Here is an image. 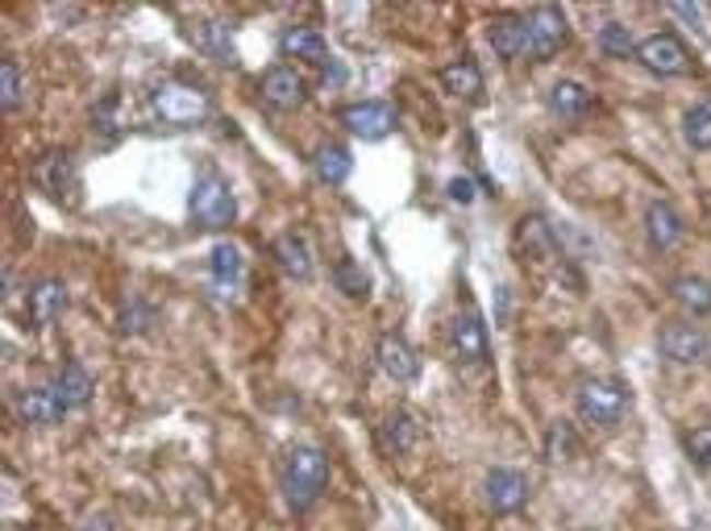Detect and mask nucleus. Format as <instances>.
Listing matches in <instances>:
<instances>
[{"mask_svg":"<svg viewBox=\"0 0 711 531\" xmlns=\"http://www.w3.org/2000/svg\"><path fill=\"white\" fill-rule=\"evenodd\" d=\"M325 486H329V457L313 445L295 449L283 465V494H288L292 511H308Z\"/></svg>","mask_w":711,"mask_h":531,"instance_id":"obj_1","label":"nucleus"},{"mask_svg":"<svg viewBox=\"0 0 711 531\" xmlns=\"http://www.w3.org/2000/svg\"><path fill=\"white\" fill-rule=\"evenodd\" d=\"M579 411L586 424L611 428L628 415V387L620 378H586L579 387Z\"/></svg>","mask_w":711,"mask_h":531,"instance_id":"obj_2","label":"nucleus"},{"mask_svg":"<svg viewBox=\"0 0 711 531\" xmlns=\"http://www.w3.org/2000/svg\"><path fill=\"white\" fill-rule=\"evenodd\" d=\"M191 221L205 228H230L233 216H237V200H233L230 184L221 175H205L200 184L191 187Z\"/></svg>","mask_w":711,"mask_h":531,"instance_id":"obj_3","label":"nucleus"},{"mask_svg":"<svg viewBox=\"0 0 711 531\" xmlns=\"http://www.w3.org/2000/svg\"><path fill=\"white\" fill-rule=\"evenodd\" d=\"M150 101H154V113L171 125H200L205 117H209V96L184 80L159 83Z\"/></svg>","mask_w":711,"mask_h":531,"instance_id":"obj_4","label":"nucleus"},{"mask_svg":"<svg viewBox=\"0 0 711 531\" xmlns=\"http://www.w3.org/2000/svg\"><path fill=\"white\" fill-rule=\"evenodd\" d=\"M524 30H528V59L533 62H549L558 50L566 46V17L562 9H553V4H541V9H533L528 17H524Z\"/></svg>","mask_w":711,"mask_h":531,"instance_id":"obj_5","label":"nucleus"},{"mask_svg":"<svg viewBox=\"0 0 711 531\" xmlns=\"http://www.w3.org/2000/svg\"><path fill=\"white\" fill-rule=\"evenodd\" d=\"M657 349L666 353L674 366H695V362H703L711 353V337L703 328L669 320V324L662 328V337H657Z\"/></svg>","mask_w":711,"mask_h":531,"instance_id":"obj_6","label":"nucleus"},{"mask_svg":"<svg viewBox=\"0 0 711 531\" xmlns=\"http://www.w3.org/2000/svg\"><path fill=\"white\" fill-rule=\"evenodd\" d=\"M482 498H487V507L496 515H516L528 507V482L516 470L496 465V470L482 477Z\"/></svg>","mask_w":711,"mask_h":531,"instance_id":"obj_7","label":"nucleus"},{"mask_svg":"<svg viewBox=\"0 0 711 531\" xmlns=\"http://www.w3.org/2000/svg\"><path fill=\"white\" fill-rule=\"evenodd\" d=\"M637 55L653 75H687L690 71V50L674 34H649L637 46Z\"/></svg>","mask_w":711,"mask_h":531,"instance_id":"obj_8","label":"nucleus"},{"mask_svg":"<svg viewBox=\"0 0 711 531\" xmlns=\"http://www.w3.org/2000/svg\"><path fill=\"white\" fill-rule=\"evenodd\" d=\"M450 345H454V353H458L466 366L487 362V353H491V345H487V324H482V316L475 307H462L458 316H454V324H450Z\"/></svg>","mask_w":711,"mask_h":531,"instance_id":"obj_9","label":"nucleus"},{"mask_svg":"<svg viewBox=\"0 0 711 531\" xmlns=\"http://www.w3.org/2000/svg\"><path fill=\"white\" fill-rule=\"evenodd\" d=\"M341 121H346L350 133L366 138V142H378V138H387V133H396V113H392L383 101L350 104V108L341 113Z\"/></svg>","mask_w":711,"mask_h":531,"instance_id":"obj_10","label":"nucleus"},{"mask_svg":"<svg viewBox=\"0 0 711 531\" xmlns=\"http://www.w3.org/2000/svg\"><path fill=\"white\" fill-rule=\"evenodd\" d=\"M63 399H59V390L55 382H43V387H30L18 394V415H22L25 424H34V428H46V424H59L63 420Z\"/></svg>","mask_w":711,"mask_h":531,"instance_id":"obj_11","label":"nucleus"},{"mask_svg":"<svg viewBox=\"0 0 711 531\" xmlns=\"http://www.w3.org/2000/svg\"><path fill=\"white\" fill-rule=\"evenodd\" d=\"M645 233H649V246L662 249V253H669V249L683 246V216H678V208L666 204V200H653V204L645 208Z\"/></svg>","mask_w":711,"mask_h":531,"instance_id":"obj_12","label":"nucleus"},{"mask_svg":"<svg viewBox=\"0 0 711 531\" xmlns=\"http://www.w3.org/2000/svg\"><path fill=\"white\" fill-rule=\"evenodd\" d=\"M378 366H383L387 378H396V382H412L420 374V357L399 332H383L378 337Z\"/></svg>","mask_w":711,"mask_h":531,"instance_id":"obj_13","label":"nucleus"},{"mask_svg":"<svg viewBox=\"0 0 711 531\" xmlns=\"http://www.w3.org/2000/svg\"><path fill=\"white\" fill-rule=\"evenodd\" d=\"M263 101L271 108H300L308 101V87H304V75L295 67H271L263 75Z\"/></svg>","mask_w":711,"mask_h":531,"instance_id":"obj_14","label":"nucleus"},{"mask_svg":"<svg viewBox=\"0 0 711 531\" xmlns=\"http://www.w3.org/2000/svg\"><path fill=\"white\" fill-rule=\"evenodd\" d=\"M25 307H30V320H34V324H50V320H59L63 307H67L63 279H38V283H30V291H25Z\"/></svg>","mask_w":711,"mask_h":531,"instance_id":"obj_15","label":"nucleus"},{"mask_svg":"<svg viewBox=\"0 0 711 531\" xmlns=\"http://www.w3.org/2000/svg\"><path fill=\"white\" fill-rule=\"evenodd\" d=\"M512 246H516V253H521V258H528V262L549 258V253H553V228H549V221H545V216L528 212L521 225H516Z\"/></svg>","mask_w":711,"mask_h":531,"instance_id":"obj_16","label":"nucleus"},{"mask_svg":"<svg viewBox=\"0 0 711 531\" xmlns=\"http://www.w3.org/2000/svg\"><path fill=\"white\" fill-rule=\"evenodd\" d=\"M591 104H595V96H591V87L579 80H558L553 87H549V108H553V117H562V121H579V117H586Z\"/></svg>","mask_w":711,"mask_h":531,"instance_id":"obj_17","label":"nucleus"},{"mask_svg":"<svg viewBox=\"0 0 711 531\" xmlns=\"http://www.w3.org/2000/svg\"><path fill=\"white\" fill-rule=\"evenodd\" d=\"M279 46H283V55H288V59L329 62V55H325V38L316 34L313 25H288V30L279 34Z\"/></svg>","mask_w":711,"mask_h":531,"instance_id":"obj_18","label":"nucleus"},{"mask_svg":"<svg viewBox=\"0 0 711 531\" xmlns=\"http://www.w3.org/2000/svg\"><path fill=\"white\" fill-rule=\"evenodd\" d=\"M34 184L50 191V196H67V187H71V154L67 150H46L43 158L34 163Z\"/></svg>","mask_w":711,"mask_h":531,"instance_id":"obj_19","label":"nucleus"},{"mask_svg":"<svg viewBox=\"0 0 711 531\" xmlns=\"http://www.w3.org/2000/svg\"><path fill=\"white\" fill-rule=\"evenodd\" d=\"M441 87L458 101H475L482 92V71L475 59H454L450 67H441Z\"/></svg>","mask_w":711,"mask_h":531,"instance_id":"obj_20","label":"nucleus"},{"mask_svg":"<svg viewBox=\"0 0 711 531\" xmlns=\"http://www.w3.org/2000/svg\"><path fill=\"white\" fill-rule=\"evenodd\" d=\"M491 46H496L500 59H521V55H528V30H524V17L503 13V17L491 25Z\"/></svg>","mask_w":711,"mask_h":531,"instance_id":"obj_21","label":"nucleus"},{"mask_svg":"<svg viewBox=\"0 0 711 531\" xmlns=\"http://www.w3.org/2000/svg\"><path fill=\"white\" fill-rule=\"evenodd\" d=\"M669 295H674V304L678 307H687L690 316H711V279H703V274H683V279H674Z\"/></svg>","mask_w":711,"mask_h":531,"instance_id":"obj_22","label":"nucleus"},{"mask_svg":"<svg viewBox=\"0 0 711 531\" xmlns=\"http://www.w3.org/2000/svg\"><path fill=\"white\" fill-rule=\"evenodd\" d=\"M275 258L283 266V274H292V279H308L313 274V249H308V241L300 233H283L275 241Z\"/></svg>","mask_w":711,"mask_h":531,"instance_id":"obj_23","label":"nucleus"},{"mask_svg":"<svg viewBox=\"0 0 711 531\" xmlns=\"http://www.w3.org/2000/svg\"><path fill=\"white\" fill-rule=\"evenodd\" d=\"M350 166H354V158H350V150L346 145H337V142H329V145H320L313 154V170H316V179L320 184H346L350 179Z\"/></svg>","mask_w":711,"mask_h":531,"instance_id":"obj_24","label":"nucleus"},{"mask_svg":"<svg viewBox=\"0 0 711 531\" xmlns=\"http://www.w3.org/2000/svg\"><path fill=\"white\" fill-rule=\"evenodd\" d=\"M55 390H59V399H63V408H84L88 399H92V378H88V369L80 362H67L59 369V378H55Z\"/></svg>","mask_w":711,"mask_h":531,"instance_id":"obj_25","label":"nucleus"},{"mask_svg":"<svg viewBox=\"0 0 711 531\" xmlns=\"http://www.w3.org/2000/svg\"><path fill=\"white\" fill-rule=\"evenodd\" d=\"M209 274L217 286H237L242 283V274H246V266H242V249L230 246V241H221V246H212L209 253Z\"/></svg>","mask_w":711,"mask_h":531,"instance_id":"obj_26","label":"nucleus"},{"mask_svg":"<svg viewBox=\"0 0 711 531\" xmlns=\"http://www.w3.org/2000/svg\"><path fill=\"white\" fill-rule=\"evenodd\" d=\"M383 440H387V449L392 452H408L412 445L420 440V424L412 411H392L387 420H383Z\"/></svg>","mask_w":711,"mask_h":531,"instance_id":"obj_27","label":"nucleus"},{"mask_svg":"<svg viewBox=\"0 0 711 531\" xmlns=\"http://www.w3.org/2000/svg\"><path fill=\"white\" fill-rule=\"evenodd\" d=\"M574 449H579L574 428H570L566 420H553V424H549V432H545V461H549V465H570Z\"/></svg>","mask_w":711,"mask_h":531,"instance_id":"obj_28","label":"nucleus"},{"mask_svg":"<svg viewBox=\"0 0 711 531\" xmlns=\"http://www.w3.org/2000/svg\"><path fill=\"white\" fill-rule=\"evenodd\" d=\"M637 34L628 30L625 21H604L599 25V50L604 55H611V59H628V55H637Z\"/></svg>","mask_w":711,"mask_h":531,"instance_id":"obj_29","label":"nucleus"},{"mask_svg":"<svg viewBox=\"0 0 711 531\" xmlns=\"http://www.w3.org/2000/svg\"><path fill=\"white\" fill-rule=\"evenodd\" d=\"M683 138L690 150H711V104H690L683 113Z\"/></svg>","mask_w":711,"mask_h":531,"instance_id":"obj_30","label":"nucleus"},{"mask_svg":"<svg viewBox=\"0 0 711 531\" xmlns=\"http://www.w3.org/2000/svg\"><path fill=\"white\" fill-rule=\"evenodd\" d=\"M334 283L350 295V299H362V295H371V274L354 262V258H341L334 266Z\"/></svg>","mask_w":711,"mask_h":531,"instance_id":"obj_31","label":"nucleus"},{"mask_svg":"<svg viewBox=\"0 0 711 531\" xmlns=\"http://www.w3.org/2000/svg\"><path fill=\"white\" fill-rule=\"evenodd\" d=\"M196 42H200L209 55L225 59V55L233 50V25H230V21H205V25H200V34H196Z\"/></svg>","mask_w":711,"mask_h":531,"instance_id":"obj_32","label":"nucleus"},{"mask_svg":"<svg viewBox=\"0 0 711 531\" xmlns=\"http://www.w3.org/2000/svg\"><path fill=\"white\" fill-rule=\"evenodd\" d=\"M0 104L4 108H18L22 104V67L13 59L0 62Z\"/></svg>","mask_w":711,"mask_h":531,"instance_id":"obj_33","label":"nucleus"},{"mask_svg":"<svg viewBox=\"0 0 711 531\" xmlns=\"http://www.w3.org/2000/svg\"><path fill=\"white\" fill-rule=\"evenodd\" d=\"M683 449H687V457L699 465V470H711V424L690 428L687 440H683Z\"/></svg>","mask_w":711,"mask_h":531,"instance_id":"obj_34","label":"nucleus"},{"mask_svg":"<svg viewBox=\"0 0 711 531\" xmlns=\"http://www.w3.org/2000/svg\"><path fill=\"white\" fill-rule=\"evenodd\" d=\"M147 324H150V304H147V299H142V295L126 299V304H121V316H117V328H121V332H142Z\"/></svg>","mask_w":711,"mask_h":531,"instance_id":"obj_35","label":"nucleus"},{"mask_svg":"<svg viewBox=\"0 0 711 531\" xmlns=\"http://www.w3.org/2000/svg\"><path fill=\"white\" fill-rule=\"evenodd\" d=\"M450 196H454L458 204H470V200H475V184H470V179H454V184H450Z\"/></svg>","mask_w":711,"mask_h":531,"instance_id":"obj_36","label":"nucleus"},{"mask_svg":"<svg viewBox=\"0 0 711 531\" xmlns=\"http://www.w3.org/2000/svg\"><path fill=\"white\" fill-rule=\"evenodd\" d=\"M346 80H350L346 62H341V59H329V62H325V83H346Z\"/></svg>","mask_w":711,"mask_h":531,"instance_id":"obj_37","label":"nucleus"},{"mask_svg":"<svg viewBox=\"0 0 711 531\" xmlns=\"http://www.w3.org/2000/svg\"><path fill=\"white\" fill-rule=\"evenodd\" d=\"M80 531H117V519H113V515H92Z\"/></svg>","mask_w":711,"mask_h":531,"instance_id":"obj_38","label":"nucleus"},{"mask_svg":"<svg viewBox=\"0 0 711 531\" xmlns=\"http://www.w3.org/2000/svg\"><path fill=\"white\" fill-rule=\"evenodd\" d=\"M586 531H595V528H586Z\"/></svg>","mask_w":711,"mask_h":531,"instance_id":"obj_39","label":"nucleus"},{"mask_svg":"<svg viewBox=\"0 0 711 531\" xmlns=\"http://www.w3.org/2000/svg\"><path fill=\"white\" fill-rule=\"evenodd\" d=\"M708 104H711V101H708Z\"/></svg>","mask_w":711,"mask_h":531,"instance_id":"obj_40","label":"nucleus"}]
</instances>
